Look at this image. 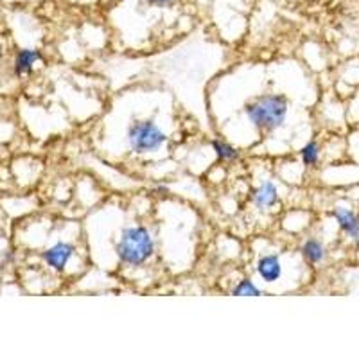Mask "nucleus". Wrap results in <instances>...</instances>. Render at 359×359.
Instances as JSON below:
<instances>
[{"label":"nucleus","mask_w":359,"mask_h":359,"mask_svg":"<svg viewBox=\"0 0 359 359\" xmlns=\"http://www.w3.org/2000/svg\"><path fill=\"white\" fill-rule=\"evenodd\" d=\"M142 2L147 8L156 9V11H168L178 4V0H142Z\"/></svg>","instance_id":"obj_13"},{"label":"nucleus","mask_w":359,"mask_h":359,"mask_svg":"<svg viewBox=\"0 0 359 359\" xmlns=\"http://www.w3.org/2000/svg\"><path fill=\"white\" fill-rule=\"evenodd\" d=\"M210 151L214 153V156H216V160L219 163H233L241 158L239 147L233 146L230 140L221 139V137H216V139L210 140Z\"/></svg>","instance_id":"obj_10"},{"label":"nucleus","mask_w":359,"mask_h":359,"mask_svg":"<svg viewBox=\"0 0 359 359\" xmlns=\"http://www.w3.org/2000/svg\"><path fill=\"white\" fill-rule=\"evenodd\" d=\"M41 53L38 49H20L15 57V74L17 76H29L33 72L38 62H41Z\"/></svg>","instance_id":"obj_11"},{"label":"nucleus","mask_w":359,"mask_h":359,"mask_svg":"<svg viewBox=\"0 0 359 359\" xmlns=\"http://www.w3.org/2000/svg\"><path fill=\"white\" fill-rule=\"evenodd\" d=\"M253 275L259 284L264 287H278L286 278V262L284 252L269 250V252L257 253L253 261Z\"/></svg>","instance_id":"obj_4"},{"label":"nucleus","mask_w":359,"mask_h":359,"mask_svg":"<svg viewBox=\"0 0 359 359\" xmlns=\"http://www.w3.org/2000/svg\"><path fill=\"white\" fill-rule=\"evenodd\" d=\"M331 219L341 237L352 248L359 250V212L348 205H336L331 210Z\"/></svg>","instance_id":"obj_6"},{"label":"nucleus","mask_w":359,"mask_h":359,"mask_svg":"<svg viewBox=\"0 0 359 359\" xmlns=\"http://www.w3.org/2000/svg\"><path fill=\"white\" fill-rule=\"evenodd\" d=\"M241 114L250 130L271 137L290 123L291 99L282 92H264L243 102Z\"/></svg>","instance_id":"obj_2"},{"label":"nucleus","mask_w":359,"mask_h":359,"mask_svg":"<svg viewBox=\"0 0 359 359\" xmlns=\"http://www.w3.org/2000/svg\"><path fill=\"white\" fill-rule=\"evenodd\" d=\"M230 294L233 297H259V294H264V287L259 286L252 277H243L241 280H237L236 286H232Z\"/></svg>","instance_id":"obj_12"},{"label":"nucleus","mask_w":359,"mask_h":359,"mask_svg":"<svg viewBox=\"0 0 359 359\" xmlns=\"http://www.w3.org/2000/svg\"><path fill=\"white\" fill-rule=\"evenodd\" d=\"M115 262L124 269H142L153 262L158 253V243L146 223H124L111 239Z\"/></svg>","instance_id":"obj_1"},{"label":"nucleus","mask_w":359,"mask_h":359,"mask_svg":"<svg viewBox=\"0 0 359 359\" xmlns=\"http://www.w3.org/2000/svg\"><path fill=\"white\" fill-rule=\"evenodd\" d=\"M171 142V133L153 114H133L124 126L123 144L131 156H155Z\"/></svg>","instance_id":"obj_3"},{"label":"nucleus","mask_w":359,"mask_h":359,"mask_svg":"<svg viewBox=\"0 0 359 359\" xmlns=\"http://www.w3.org/2000/svg\"><path fill=\"white\" fill-rule=\"evenodd\" d=\"M298 257L302 259L307 268H320L329 261L331 250L329 245L323 241L320 236H307L304 237L298 245Z\"/></svg>","instance_id":"obj_8"},{"label":"nucleus","mask_w":359,"mask_h":359,"mask_svg":"<svg viewBox=\"0 0 359 359\" xmlns=\"http://www.w3.org/2000/svg\"><path fill=\"white\" fill-rule=\"evenodd\" d=\"M323 158V146L320 140L311 139L304 144L300 149H298V160H300V165H302L306 171L311 169H318L320 163Z\"/></svg>","instance_id":"obj_9"},{"label":"nucleus","mask_w":359,"mask_h":359,"mask_svg":"<svg viewBox=\"0 0 359 359\" xmlns=\"http://www.w3.org/2000/svg\"><path fill=\"white\" fill-rule=\"evenodd\" d=\"M76 255H78L76 245L72 241L60 239V241H56L41 252V261L47 268L56 271V273H65L69 266L74 262V259H76Z\"/></svg>","instance_id":"obj_7"},{"label":"nucleus","mask_w":359,"mask_h":359,"mask_svg":"<svg viewBox=\"0 0 359 359\" xmlns=\"http://www.w3.org/2000/svg\"><path fill=\"white\" fill-rule=\"evenodd\" d=\"M250 205L253 210H257L261 214H268L280 205L282 201V191L280 184L275 182V178H261L257 184L253 185L250 191Z\"/></svg>","instance_id":"obj_5"}]
</instances>
